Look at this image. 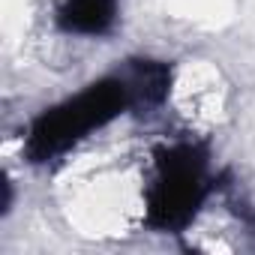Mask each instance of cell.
Listing matches in <instances>:
<instances>
[{"label":"cell","instance_id":"cell-1","mask_svg":"<svg viewBox=\"0 0 255 255\" xmlns=\"http://www.w3.org/2000/svg\"><path fill=\"white\" fill-rule=\"evenodd\" d=\"M126 108H132V96L126 81L117 75H105L93 84H87L72 99L42 111L33 123L24 141V153L33 165L51 162L63 156L69 147H75L84 135L93 129H102L105 123L120 117Z\"/></svg>","mask_w":255,"mask_h":255},{"label":"cell","instance_id":"cell-2","mask_svg":"<svg viewBox=\"0 0 255 255\" xmlns=\"http://www.w3.org/2000/svg\"><path fill=\"white\" fill-rule=\"evenodd\" d=\"M207 153L192 144L180 141L156 156V180L147 192V225L159 231H180L192 222L195 210L204 204L210 183H207Z\"/></svg>","mask_w":255,"mask_h":255},{"label":"cell","instance_id":"cell-3","mask_svg":"<svg viewBox=\"0 0 255 255\" xmlns=\"http://www.w3.org/2000/svg\"><path fill=\"white\" fill-rule=\"evenodd\" d=\"M120 12V0H63L54 21L72 36H105L111 33Z\"/></svg>","mask_w":255,"mask_h":255},{"label":"cell","instance_id":"cell-4","mask_svg":"<svg viewBox=\"0 0 255 255\" xmlns=\"http://www.w3.org/2000/svg\"><path fill=\"white\" fill-rule=\"evenodd\" d=\"M120 78L129 87L132 96V108H156L168 99L171 90V66L162 60H150V57H135L126 60V66L120 69Z\"/></svg>","mask_w":255,"mask_h":255},{"label":"cell","instance_id":"cell-5","mask_svg":"<svg viewBox=\"0 0 255 255\" xmlns=\"http://www.w3.org/2000/svg\"><path fill=\"white\" fill-rule=\"evenodd\" d=\"M237 213L243 216V222H246V228H249V231L255 234V213H252V210H237Z\"/></svg>","mask_w":255,"mask_h":255}]
</instances>
